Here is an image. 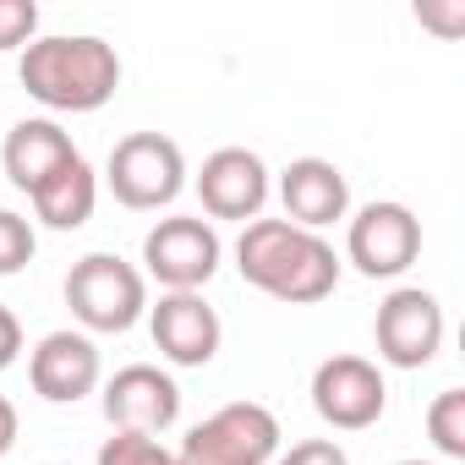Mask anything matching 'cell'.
<instances>
[{
    "label": "cell",
    "instance_id": "2e32d148",
    "mask_svg": "<svg viewBox=\"0 0 465 465\" xmlns=\"http://www.w3.org/2000/svg\"><path fill=\"white\" fill-rule=\"evenodd\" d=\"M94 203H99V181L88 170V159H72L61 175H50L39 192H34V213L50 224V230H83L94 219Z\"/></svg>",
    "mask_w": 465,
    "mask_h": 465
},
{
    "label": "cell",
    "instance_id": "cb8c5ba5",
    "mask_svg": "<svg viewBox=\"0 0 465 465\" xmlns=\"http://www.w3.org/2000/svg\"><path fill=\"white\" fill-rule=\"evenodd\" d=\"M394 465H427V460H394Z\"/></svg>",
    "mask_w": 465,
    "mask_h": 465
},
{
    "label": "cell",
    "instance_id": "277c9868",
    "mask_svg": "<svg viewBox=\"0 0 465 465\" xmlns=\"http://www.w3.org/2000/svg\"><path fill=\"white\" fill-rule=\"evenodd\" d=\"M280 454V421L258 400L219 405L181 443V465H269Z\"/></svg>",
    "mask_w": 465,
    "mask_h": 465
},
{
    "label": "cell",
    "instance_id": "5b68a950",
    "mask_svg": "<svg viewBox=\"0 0 465 465\" xmlns=\"http://www.w3.org/2000/svg\"><path fill=\"white\" fill-rule=\"evenodd\" d=\"M104 181H110V192H115L121 208L148 213V208H164V203L181 197V186H186V159H181V148H175L164 132H132V137H121V143L110 148Z\"/></svg>",
    "mask_w": 465,
    "mask_h": 465
},
{
    "label": "cell",
    "instance_id": "5bb4252c",
    "mask_svg": "<svg viewBox=\"0 0 465 465\" xmlns=\"http://www.w3.org/2000/svg\"><path fill=\"white\" fill-rule=\"evenodd\" d=\"M72 159H83L77 148H72V132H61L50 115H28V121H17L12 132H6V148H0V164H6V181L17 186V192H39L50 175H61Z\"/></svg>",
    "mask_w": 465,
    "mask_h": 465
},
{
    "label": "cell",
    "instance_id": "8fae6325",
    "mask_svg": "<svg viewBox=\"0 0 465 465\" xmlns=\"http://www.w3.org/2000/svg\"><path fill=\"white\" fill-rule=\"evenodd\" d=\"M148 334H153L159 356L175 361V367H208L219 356V340H224L219 312L197 291L159 296V307H148Z\"/></svg>",
    "mask_w": 465,
    "mask_h": 465
},
{
    "label": "cell",
    "instance_id": "7402d4cb",
    "mask_svg": "<svg viewBox=\"0 0 465 465\" xmlns=\"http://www.w3.org/2000/svg\"><path fill=\"white\" fill-rule=\"evenodd\" d=\"M17 351H23V323H17L12 307H0V372L17 361Z\"/></svg>",
    "mask_w": 465,
    "mask_h": 465
},
{
    "label": "cell",
    "instance_id": "30bf717a",
    "mask_svg": "<svg viewBox=\"0 0 465 465\" xmlns=\"http://www.w3.org/2000/svg\"><path fill=\"white\" fill-rule=\"evenodd\" d=\"M175 416H181V389H175L170 372H159L148 361H132L104 383V421L115 432L159 438V432L175 427Z\"/></svg>",
    "mask_w": 465,
    "mask_h": 465
},
{
    "label": "cell",
    "instance_id": "603a6c76",
    "mask_svg": "<svg viewBox=\"0 0 465 465\" xmlns=\"http://www.w3.org/2000/svg\"><path fill=\"white\" fill-rule=\"evenodd\" d=\"M17 405L6 400V394H0V454H12V443H17Z\"/></svg>",
    "mask_w": 465,
    "mask_h": 465
},
{
    "label": "cell",
    "instance_id": "ba28073f",
    "mask_svg": "<svg viewBox=\"0 0 465 465\" xmlns=\"http://www.w3.org/2000/svg\"><path fill=\"white\" fill-rule=\"evenodd\" d=\"M219 252H224L219 247V230L208 219H186V213L159 219L143 236V263H148V274L164 291H197V285H208L213 269H219Z\"/></svg>",
    "mask_w": 465,
    "mask_h": 465
},
{
    "label": "cell",
    "instance_id": "4fadbf2b",
    "mask_svg": "<svg viewBox=\"0 0 465 465\" xmlns=\"http://www.w3.org/2000/svg\"><path fill=\"white\" fill-rule=\"evenodd\" d=\"M28 378H34V394L50 400V405H77L83 394L99 389V345L88 334H72V329H55L34 345L28 356Z\"/></svg>",
    "mask_w": 465,
    "mask_h": 465
},
{
    "label": "cell",
    "instance_id": "44dd1931",
    "mask_svg": "<svg viewBox=\"0 0 465 465\" xmlns=\"http://www.w3.org/2000/svg\"><path fill=\"white\" fill-rule=\"evenodd\" d=\"M274 465H351V454H345L334 438H302V443H291V454H280Z\"/></svg>",
    "mask_w": 465,
    "mask_h": 465
},
{
    "label": "cell",
    "instance_id": "e0dca14e",
    "mask_svg": "<svg viewBox=\"0 0 465 465\" xmlns=\"http://www.w3.org/2000/svg\"><path fill=\"white\" fill-rule=\"evenodd\" d=\"M427 432H432L438 454L465 460V389H443V394L427 405Z\"/></svg>",
    "mask_w": 465,
    "mask_h": 465
},
{
    "label": "cell",
    "instance_id": "ffe728a7",
    "mask_svg": "<svg viewBox=\"0 0 465 465\" xmlns=\"http://www.w3.org/2000/svg\"><path fill=\"white\" fill-rule=\"evenodd\" d=\"M39 34V6L34 0H0V50H28Z\"/></svg>",
    "mask_w": 465,
    "mask_h": 465
},
{
    "label": "cell",
    "instance_id": "d6986e66",
    "mask_svg": "<svg viewBox=\"0 0 465 465\" xmlns=\"http://www.w3.org/2000/svg\"><path fill=\"white\" fill-rule=\"evenodd\" d=\"M34 224L23 219V213H12V208H0V280H12V274H23L28 263H34Z\"/></svg>",
    "mask_w": 465,
    "mask_h": 465
},
{
    "label": "cell",
    "instance_id": "6da1fadb",
    "mask_svg": "<svg viewBox=\"0 0 465 465\" xmlns=\"http://www.w3.org/2000/svg\"><path fill=\"white\" fill-rule=\"evenodd\" d=\"M236 269L247 285L285 307H312L334 296L340 285V258L323 236L291 224V219H252L236 242Z\"/></svg>",
    "mask_w": 465,
    "mask_h": 465
},
{
    "label": "cell",
    "instance_id": "8992f818",
    "mask_svg": "<svg viewBox=\"0 0 465 465\" xmlns=\"http://www.w3.org/2000/svg\"><path fill=\"white\" fill-rule=\"evenodd\" d=\"M372 340H378V356L389 367H427L443 345V307L432 291L421 285H400L378 302V318H372Z\"/></svg>",
    "mask_w": 465,
    "mask_h": 465
},
{
    "label": "cell",
    "instance_id": "9c48e42d",
    "mask_svg": "<svg viewBox=\"0 0 465 465\" xmlns=\"http://www.w3.org/2000/svg\"><path fill=\"white\" fill-rule=\"evenodd\" d=\"M389 405V383L367 356H329L312 372V411L340 427V432H361L383 416Z\"/></svg>",
    "mask_w": 465,
    "mask_h": 465
},
{
    "label": "cell",
    "instance_id": "52a82bcc",
    "mask_svg": "<svg viewBox=\"0 0 465 465\" xmlns=\"http://www.w3.org/2000/svg\"><path fill=\"white\" fill-rule=\"evenodd\" d=\"M345 252L367 280H394L421 252V219L405 203H367L345 230Z\"/></svg>",
    "mask_w": 465,
    "mask_h": 465
},
{
    "label": "cell",
    "instance_id": "7c38bea8",
    "mask_svg": "<svg viewBox=\"0 0 465 465\" xmlns=\"http://www.w3.org/2000/svg\"><path fill=\"white\" fill-rule=\"evenodd\" d=\"M197 197L213 219H242L252 224L269 203V164L252 153V148H219L203 159V175H197Z\"/></svg>",
    "mask_w": 465,
    "mask_h": 465
},
{
    "label": "cell",
    "instance_id": "3957f363",
    "mask_svg": "<svg viewBox=\"0 0 465 465\" xmlns=\"http://www.w3.org/2000/svg\"><path fill=\"white\" fill-rule=\"evenodd\" d=\"M66 307L94 334H126L143 318V307H148V285H143V274L126 258L88 252L66 274Z\"/></svg>",
    "mask_w": 465,
    "mask_h": 465
},
{
    "label": "cell",
    "instance_id": "7a4b0ae2",
    "mask_svg": "<svg viewBox=\"0 0 465 465\" xmlns=\"http://www.w3.org/2000/svg\"><path fill=\"white\" fill-rule=\"evenodd\" d=\"M17 77H23L28 99H39L45 110L88 115L115 99L121 55H115V45H104L94 34H55V39H34L23 50Z\"/></svg>",
    "mask_w": 465,
    "mask_h": 465
},
{
    "label": "cell",
    "instance_id": "9a60e30c",
    "mask_svg": "<svg viewBox=\"0 0 465 465\" xmlns=\"http://www.w3.org/2000/svg\"><path fill=\"white\" fill-rule=\"evenodd\" d=\"M280 203H285V219L291 224H302V230H312V236H318L323 224L345 219L351 186H345L340 164H329V159H291L285 175H280Z\"/></svg>",
    "mask_w": 465,
    "mask_h": 465
},
{
    "label": "cell",
    "instance_id": "ac0fdd59",
    "mask_svg": "<svg viewBox=\"0 0 465 465\" xmlns=\"http://www.w3.org/2000/svg\"><path fill=\"white\" fill-rule=\"evenodd\" d=\"M94 465H181V454L164 449L159 438H143V432H110L99 443Z\"/></svg>",
    "mask_w": 465,
    "mask_h": 465
}]
</instances>
